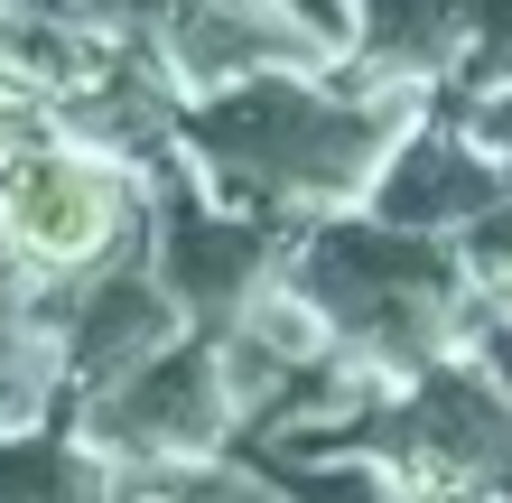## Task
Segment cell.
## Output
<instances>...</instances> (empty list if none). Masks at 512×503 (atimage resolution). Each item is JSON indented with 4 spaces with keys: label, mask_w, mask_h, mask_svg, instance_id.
Segmentation results:
<instances>
[{
    "label": "cell",
    "mask_w": 512,
    "mask_h": 503,
    "mask_svg": "<svg viewBox=\"0 0 512 503\" xmlns=\"http://www.w3.org/2000/svg\"><path fill=\"white\" fill-rule=\"evenodd\" d=\"M0 224H10V243L28 261H94L103 233H112V187L75 159H38V168L10 177Z\"/></svg>",
    "instance_id": "cell-1"
}]
</instances>
